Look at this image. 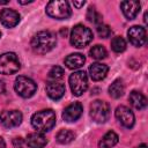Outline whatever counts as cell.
<instances>
[{
    "label": "cell",
    "instance_id": "obj_15",
    "mask_svg": "<svg viewBox=\"0 0 148 148\" xmlns=\"http://www.w3.org/2000/svg\"><path fill=\"white\" fill-rule=\"evenodd\" d=\"M140 2L135 0H130V1H121L120 2V8L123 14L127 20H133L136 17V15L140 12Z\"/></svg>",
    "mask_w": 148,
    "mask_h": 148
},
{
    "label": "cell",
    "instance_id": "obj_20",
    "mask_svg": "<svg viewBox=\"0 0 148 148\" xmlns=\"http://www.w3.org/2000/svg\"><path fill=\"white\" fill-rule=\"evenodd\" d=\"M118 140H119V138H118L117 133H114L113 131H109V132H106V133L102 136V139L99 140L98 147H99V148H111V147H113L114 145H117Z\"/></svg>",
    "mask_w": 148,
    "mask_h": 148
},
{
    "label": "cell",
    "instance_id": "obj_8",
    "mask_svg": "<svg viewBox=\"0 0 148 148\" xmlns=\"http://www.w3.org/2000/svg\"><path fill=\"white\" fill-rule=\"evenodd\" d=\"M69 87L75 96H81L88 88V77L83 71H76L68 77Z\"/></svg>",
    "mask_w": 148,
    "mask_h": 148
},
{
    "label": "cell",
    "instance_id": "obj_31",
    "mask_svg": "<svg viewBox=\"0 0 148 148\" xmlns=\"http://www.w3.org/2000/svg\"><path fill=\"white\" fill-rule=\"evenodd\" d=\"M17 2L21 3V5H27V3H31V2H34V0H17Z\"/></svg>",
    "mask_w": 148,
    "mask_h": 148
},
{
    "label": "cell",
    "instance_id": "obj_16",
    "mask_svg": "<svg viewBox=\"0 0 148 148\" xmlns=\"http://www.w3.org/2000/svg\"><path fill=\"white\" fill-rule=\"evenodd\" d=\"M109 72V67L101 62H94L89 67V75L94 81L103 80Z\"/></svg>",
    "mask_w": 148,
    "mask_h": 148
},
{
    "label": "cell",
    "instance_id": "obj_25",
    "mask_svg": "<svg viewBox=\"0 0 148 148\" xmlns=\"http://www.w3.org/2000/svg\"><path fill=\"white\" fill-rule=\"evenodd\" d=\"M87 20H88L89 22L96 23L97 25L102 23V16H101V14L97 13L96 9H95V7H92V6H90V7L88 8V12H87Z\"/></svg>",
    "mask_w": 148,
    "mask_h": 148
},
{
    "label": "cell",
    "instance_id": "obj_23",
    "mask_svg": "<svg viewBox=\"0 0 148 148\" xmlns=\"http://www.w3.org/2000/svg\"><path fill=\"white\" fill-rule=\"evenodd\" d=\"M111 49L117 52V53H120V52H124L126 50V42L123 37L120 36H117V37H113L112 40H111Z\"/></svg>",
    "mask_w": 148,
    "mask_h": 148
},
{
    "label": "cell",
    "instance_id": "obj_34",
    "mask_svg": "<svg viewBox=\"0 0 148 148\" xmlns=\"http://www.w3.org/2000/svg\"><path fill=\"white\" fill-rule=\"evenodd\" d=\"M135 148H147V145L146 143H142V145H140V146H138Z\"/></svg>",
    "mask_w": 148,
    "mask_h": 148
},
{
    "label": "cell",
    "instance_id": "obj_12",
    "mask_svg": "<svg viewBox=\"0 0 148 148\" xmlns=\"http://www.w3.org/2000/svg\"><path fill=\"white\" fill-rule=\"evenodd\" d=\"M0 22L6 28H13L18 24L20 22V14L9 8H5L0 12Z\"/></svg>",
    "mask_w": 148,
    "mask_h": 148
},
{
    "label": "cell",
    "instance_id": "obj_26",
    "mask_svg": "<svg viewBox=\"0 0 148 148\" xmlns=\"http://www.w3.org/2000/svg\"><path fill=\"white\" fill-rule=\"evenodd\" d=\"M64 74H65V71H64L62 67H60V66H53L50 69V72H49V77L51 80H53V81H57V80L61 79L64 76Z\"/></svg>",
    "mask_w": 148,
    "mask_h": 148
},
{
    "label": "cell",
    "instance_id": "obj_21",
    "mask_svg": "<svg viewBox=\"0 0 148 148\" xmlns=\"http://www.w3.org/2000/svg\"><path fill=\"white\" fill-rule=\"evenodd\" d=\"M124 91H125V86L123 83V80L120 79H117L114 80L111 86L109 87V95L112 97V98H119L124 95Z\"/></svg>",
    "mask_w": 148,
    "mask_h": 148
},
{
    "label": "cell",
    "instance_id": "obj_18",
    "mask_svg": "<svg viewBox=\"0 0 148 148\" xmlns=\"http://www.w3.org/2000/svg\"><path fill=\"white\" fill-rule=\"evenodd\" d=\"M86 58L81 53H72L65 58V65L69 69H77L83 66Z\"/></svg>",
    "mask_w": 148,
    "mask_h": 148
},
{
    "label": "cell",
    "instance_id": "obj_36",
    "mask_svg": "<svg viewBox=\"0 0 148 148\" xmlns=\"http://www.w3.org/2000/svg\"><path fill=\"white\" fill-rule=\"evenodd\" d=\"M0 35H1V34H0Z\"/></svg>",
    "mask_w": 148,
    "mask_h": 148
},
{
    "label": "cell",
    "instance_id": "obj_11",
    "mask_svg": "<svg viewBox=\"0 0 148 148\" xmlns=\"http://www.w3.org/2000/svg\"><path fill=\"white\" fill-rule=\"evenodd\" d=\"M128 39L134 46H142L146 43V29L140 25H133L127 31Z\"/></svg>",
    "mask_w": 148,
    "mask_h": 148
},
{
    "label": "cell",
    "instance_id": "obj_7",
    "mask_svg": "<svg viewBox=\"0 0 148 148\" xmlns=\"http://www.w3.org/2000/svg\"><path fill=\"white\" fill-rule=\"evenodd\" d=\"M20 60L13 52H6L0 54V74L9 75L14 74L20 69Z\"/></svg>",
    "mask_w": 148,
    "mask_h": 148
},
{
    "label": "cell",
    "instance_id": "obj_10",
    "mask_svg": "<svg viewBox=\"0 0 148 148\" xmlns=\"http://www.w3.org/2000/svg\"><path fill=\"white\" fill-rule=\"evenodd\" d=\"M116 118L120 123V125H123L126 128H132L135 121L134 113L130 108L125 105H119L116 109Z\"/></svg>",
    "mask_w": 148,
    "mask_h": 148
},
{
    "label": "cell",
    "instance_id": "obj_30",
    "mask_svg": "<svg viewBox=\"0 0 148 148\" xmlns=\"http://www.w3.org/2000/svg\"><path fill=\"white\" fill-rule=\"evenodd\" d=\"M5 89H6V86H5V82L2 80H0V94L5 92Z\"/></svg>",
    "mask_w": 148,
    "mask_h": 148
},
{
    "label": "cell",
    "instance_id": "obj_2",
    "mask_svg": "<svg viewBox=\"0 0 148 148\" xmlns=\"http://www.w3.org/2000/svg\"><path fill=\"white\" fill-rule=\"evenodd\" d=\"M31 125L35 130L40 133L49 132L56 125V113L51 109L40 110L32 114L31 117Z\"/></svg>",
    "mask_w": 148,
    "mask_h": 148
},
{
    "label": "cell",
    "instance_id": "obj_32",
    "mask_svg": "<svg viewBox=\"0 0 148 148\" xmlns=\"http://www.w3.org/2000/svg\"><path fill=\"white\" fill-rule=\"evenodd\" d=\"M0 148H6V143L1 138H0Z\"/></svg>",
    "mask_w": 148,
    "mask_h": 148
},
{
    "label": "cell",
    "instance_id": "obj_5",
    "mask_svg": "<svg viewBox=\"0 0 148 148\" xmlns=\"http://www.w3.org/2000/svg\"><path fill=\"white\" fill-rule=\"evenodd\" d=\"M89 114L91 119L95 123L103 124L106 120H109L110 117V105L101 99H96L90 104V111Z\"/></svg>",
    "mask_w": 148,
    "mask_h": 148
},
{
    "label": "cell",
    "instance_id": "obj_4",
    "mask_svg": "<svg viewBox=\"0 0 148 148\" xmlns=\"http://www.w3.org/2000/svg\"><path fill=\"white\" fill-rule=\"evenodd\" d=\"M46 14L57 20H66L71 16L72 10L67 1L52 0L46 5Z\"/></svg>",
    "mask_w": 148,
    "mask_h": 148
},
{
    "label": "cell",
    "instance_id": "obj_14",
    "mask_svg": "<svg viewBox=\"0 0 148 148\" xmlns=\"http://www.w3.org/2000/svg\"><path fill=\"white\" fill-rule=\"evenodd\" d=\"M45 90H46V94L47 96L53 99V101H58L60 99L65 91H66V88H65V84L61 83V82H58V81H50L46 83V87H45Z\"/></svg>",
    "mask_w": 148,
    "mask_h": 148
},
{
    "label": "cell",
    "instance_id": "obj_29",
    "mask_svg": "<svg viewBox=\"0 0 148 148\" xmlns=\"http://www.w3.org/2000/svg\"><path fill=\"white\" fill-rule=\"evenodd\" d=\"M86 2L84 1H73V5L76 7V8H81Z\"/></svg>",
    "mask_w": 148,
    "mask_h": 148
},
{
    "label": "cell",
    "instance_id": "obj_3",
    "mask_svg": "<svg viewBox=\"0 0 148 148\" xmlns=\"http://www.w3.org/2000/svg\"><path fill=\"white\" fill-rule=\"evenodd\" d=\"M92 31L83 25V24H76L72 31H71V44L74 46V47H77V49H82L84 46H87L91 40H92Z\"/></svg>",
    "mask_w": 148,
    "mask_h": 148
},
{
    "label": "cell",
    "instance_id": "obj_24",
    "mask_svg": "<svg viewBox=\"0 0 148 148\" xmlns=\"http://www.w3.org/2000/svg\"><path fill=\"white\" fill-rule=\"evenodd\" d=\"M89 53H90V57L94 58V59H96V60H102V59H104L106 57V50L102 45H95V46H92L90 49Z\"/></svg>",
    "mask_w": 148,
    "mask_h": 148
},
{
    "label": "cell",
    "instance_id": "obj_17",
    "mask_svg": "<svg viewBox=\"0 0 148 148\" xmlns=\"http://www.w3.org/2000/svg\"><path fill=\"white\" fill-rule=\"evenodd\" d=\"M46 143H47V140L44 136V134L40 132L30 133L27 138V145L30 148H44Z\"/></svg>",
    "mask_w": 148,
    "mask_h": 148
},
{
    "label": "cell",
    "instance_id": "obj_9",
    "mask_svg": "<svg viewBox=\"0 0 148 148\" xmlns=\"http://www.w3.org/2000/svg\"><path fill=\"white\" fill-rule=\"evenodd\" d=\"M22 113L17 110H5L0 112V123L6 128L16 127L22 123Z\"/></svg>",
    "mask_w": 148,
    "mask_h": 148
},
{
    "label": "cell",
    "instance_id": "obj_22",
    "mask_svg": "<svg viewBox=\"0 0 148 148\" xmlns=\"http://www.w3.org/2000/svg\"><path fill=\"white\" fill-rule=\"evenodd\" d=\"M57 141L61 145H67V143H71L74 139H75V133L71 130H60L58 133H57V136H56Z\"/></svg>",
    "mask_w": 148,
    "mask_h": 148
},
{
    "label": "cell",
    "instance_id": "obj_35",
    "mask_svg": "<svg viewBox=\"0 0 148 148\" xmlns=\"http://www.w3.org/2000/svg\"><path fill=\"white\" fill-rule=\"evenodd\" d=\"M9 1L8 0H3V1H0V5H6V3H8Z\"/></svg>",
    "mask_w": 148,
    "mask_h": 148
},
{
    "label": "cell",
    "instance_id": "obj_33",
    "mask_svg": "<svg viewBox=\"0 0 148 148\" xmlns=\"http://www.w3.org/2000/svg\"><path fill=\"white\" fill-rule=\"evenodd\" d=\"M67 31H68V30H67V28H64V29H61V31H60V34H61L62 36H64V35L66 36V35H67Z\"/></svg>",
    "mask_w": 148,
    "mask_h": 148
},
{
    "label": "cell",
    "instance_id": "obj_1",
    "mask_svg": "<svg viewBox=\"0 0 148 148\" xmlns=\"http://www.w3.org/2000/svg\"><path fill=\"white\" fill-rule=\"evenodd\" d=\"M57 44V37L49 30L37 32L31 39V47L38 54H45L50 52Z\"/></svg>",
    "mask_w": 148,
    "mask_h": 148
},
{
    "label": "cell",
    "instance_id": "obj_27",
    "mask_svg": "<svg viewBox=\"0 0 148 148\" xmlns=\"http://www.w3.org/2000/svg\"><path fill=\"white\" fill-rule=\"evenodd\" d=\"M97 34H98V36L101 38H108V37H110V35L112 34V31H111V29H110L109 25L101 23V24L97 25Z\"/></svg>",
    "mask_w": 148,
    "mask_h": 148
},
{
    "label": "cell",
    "instance_id": "obj_28",
    "mask_svg": "<svg viewBox=\"0 0 148 148\" xmlns=\"http://www.w3.org/2000/svg\"><path fill=\"white\" fill-rule=\"evenodd\" d=\"M13 143H14V147H15V148H22V146H23V140H22V138H15V139L13 140Z\"/></svg>",
    "mask_w": 148,
    "mask_h": 148
},
{
    "label": "cell",
    "instance_id": "obj_19",
    "mask_svg": "<svg viewBox=\"0 0 148 148\" xmlns=\"http://www.w3.org/2000/svg\"><path fill=\"white\" fill-rule=\"evenodd\" d=\"M128 101L132 104V106L135 108L136 110H142V109H145L147 106V98H146V96L143 94H141L140 91H136V90H133L130 94Z\"/></svg>",
    "mask_w": 148,
    "mask_h": 148
},
{
    "label": "cell",
    "instance_id": "obj_13",
    "mask_svg": "<svg viewBox=\"0 0 148 148\" xmlns=\"http://www.w3.org/2000/svg\"><path fill=\"white\" fill-rule=\"evenodd\" d=\"M83 108L81 105V103L79 102H74L72 104H69L62 112V119L67 123H73L75 120H77L81 114H82Z\"/></svg>",
    "mask_w": 148,
    "mask_h": 148
},
{
    "label": "cell",
    "instance_id": "obj_6",
    "mask_svg": "<svg viewBox=\"0 0 148 148\" xmlns=\"http://www.w3.org/2000/svg\"><path fill=\"white\" fill-rule=\"evenodd\" d=\"M14 89L17 92V95H20L23 98H29L31 97L36 90H37V84L35 83L34 80H31L30 77L20 75L16 77L15 83H14Z\"/></svg>",
    "mask_w": 148,
    "mask_h": 148
}]
</instances>
